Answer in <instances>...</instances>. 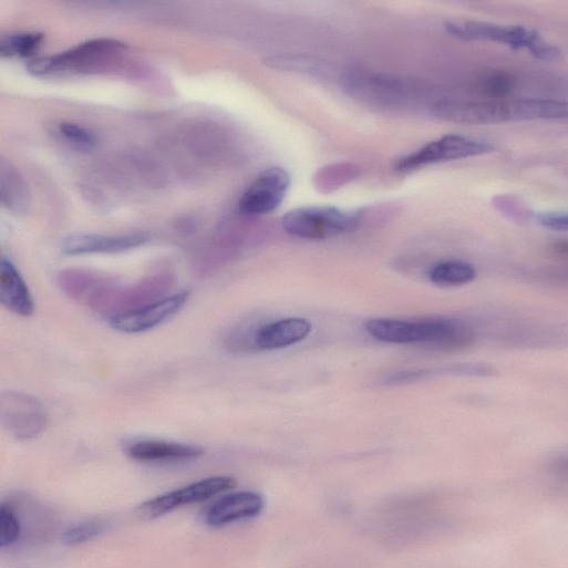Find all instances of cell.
Here are the masks:
<instances>
[{
    "mask_svg": "<svg viewBox=\"0 0 568 568\" xmlns=\"http://www.w3.org/2000/svg\"><path fill=\"white\" fill-rule=\"evenodd\" d=\"M493 151L494 146L488 142L446 135L401 158L396 171L409 173L431 165L487 155Z\"/></svg>",
    "mask_w": 568,
    "mask_h": 568,
    "instance_id": "8992f818",
    "label": "cell"
},
{
    "mask_svg": "<svg viewBox=\"0 0 568 568\" xmlns=\"http://www.w3.org/2000/svg\"><path fill=\"white\" fill-rule=\"evenodd\" d=\"M290 183V175L283 168L265 171L244 193L239 202L240 211L252 217L273 213L283 203Z\"/></svg>",
    "mask_w": 568,
    "mask_h": 568,
    "instance_id": "30bf717a",
    "label": "cell"
},
{
    "mask_svg": "<svg viewBox=\"0 0 568 568\" xmlns=\"http://www.w3.org/2000/svg\"><path fill=\"white\" fill-rule=\"evenodd\" d=\"M475 278V268L459 260L438 262L428 272L430 281L440 287H459L472 282Z\"/></svg>",
    "mask_w": 568,
    "mask_h": 568,
    "instance_id": "e0dca14e",
    "label": "cell"
},
{
    "mask_svg": "<svg viewBox=\"0 0 568 568\" xmlns=\"http://www.w3.org/2000/svg\"><path fill=\"white\" fill-rule=\"evenodd\" d=\"M0 195L10 210L24 214L31 207V193L21 174L6 162L0 166Z\"/></svg>",
    "mask_w": 568,
    "mask_h": 568,
    "instance_id": "2e32d148",
    "label": "cell"
},
{
    "mask_svg": "<svg viewBox=\"0 0 568 568\" xmlns=\"http://www.w3.org/2000/svg\"><path fill=\"white\" fill-rule=\"evenodd\" d=\"M446 31L455 39L465 42H487L508 47L515 51H526L543 62L560 60L558 48L545 41L535 30L525 27H508L477 21H452Z\"/></svg>",
    "mask_w": 568,
    "mask_h": 568,
    "instance_id": "3957f363",
    "label": "cell"
},
{
    "mask_svg": "<svg viewBox=\"0 0 568 568\" xmlns=\"http://www.w3.org/2000/svg\"><path fill=\"white\" fill-rule=\"evenodd\" d=\"M236 485L237 482L231 476H211L149 499L140 507V510L144 517L156 518L184 505L209 499Z\"/></svg>",
    "mask_w": 568,
    "mask_h": 568,
    "instance_id": "ba28073f",
    "label": "cell"
},
{
    "mask_svg": "<svg viewBox=\"0 0 568 568\" xmlns=\"http://www.w3.org/2000/svg\"><path fill=\"white\" fill-rule=\"evenodd\" d=\"M362 214L335 207H302L287 213L281 220L285 231L306 240H326L355 231Z\"/></svg>",
    "mask_w": 568,
    "mask_h": 568,
    "instance_id": "277c9868",
    "label": "cell"
},
{
    "mask_svg": "<svg viewBox=\"0 0 568 568\" xmlns=\"http://www.w3.org/2000/svg\"><path fill=\"white\" fill-rule=\"evenodd\" d=\"M107 529V523L102 519H93L70 527L63 534L66 545L78 546L93 540Z\"/></svg>",
    "mask_w": 568,
    "mask_h": 568,
    "instance_id": "ffe728a7",
    "label": "cell"
},
{
    "mask_svg": "<svg viewBox=\"0 0 568 568\" xmlns=\"http://www.w3.org/2000/svg\"><path fill=\"white\" fill-rule=\"evenodd\" d=\"M264 506V497L256 492L240 490L229 493L208 507L206 523L211 527H224L258 516L262 512Z\"/></svg>",
    "mask_w": 568,
    "mask_h": 568,
    "instance_id": "8fae6325",
    "label": "cell"
},
{
    "mask_svg": "<svg viewBox=\"0 0 568 568\" xmlns=\"http://www.w3.org/2000/svg\"><path fill=\"white\" fill-rule=\"evenodd\" d=\"M535 220L544 228L554 231H568V211H541Z\"/></svg>",
    "mask_w": 568,
    "mask_h": 568,
    "instance_id": "603a6c76",
    "label": "cell"
},
{
    "mask_svg": "<svg viewBox=\"0 0 568 568\" xmlns=\"http://www.w3.org/2000/svg\"><path fill=\"white\" fill-rule=\"evenodd\" d=\"M0 419L3 426L21 441L38 437L49 424V413L39 399L13 391L0 397Z\"/></svg>",
    "mask_w": 568,
    "mask_h": 568,
    "instance_id": "52a82bcc",
    "label": "cell"
},
{
    "mask_svg": "<svg viewBox=\"0 0 568 568\" xmlns=\"http://www.w3.org/2000/svg\"><path fill=\"white\" fill-rule=\"evenodd\" d=\"M514 79L505 73L495 72L481 81L479 90L488 100L508 99L514 91Z\"/></svg>",
    "mask_w": 568,
    "mask_h": 568,
    "instance_id": "44dd1931",
    "label": "cell"
},
{
    "mask_svg": "<svg viewBox=\"0 0 568 568\" xmlns=\"http://www.w3.org/2000/svg\"><path fill=\"white\" fill-rule=\"evenodd\" d=\"M364 327L375 340L394 344L426 343L440 350H454L464 348L473 341L471 328L454 319L419 322L372 319Z\"/></svg>",
    "mask_w": 568,
    "mask_h": 568,
    "instance_id": "7a4b0ae2",
    "label": "cell"
},
{
    "mask_svg": "<svg viewBox=\"0 0 568 568\" xmlns=\"http://www.w3.org/2000/svg\"><path fill=\"white\" fill-rule=\"evenodd\" d=\"M125 49L123 43L110 39L90 41L58 56L32 61L29 70L38 76L92 71L110 63Z\"/></svg>",
    "mask_w": 568,
    "mask_h": 568,
    "instance_id": "5b68a950",
    "label": "cell"
},
{
    "mask_svg": "<svg viewBox=\"0 0 568 568\" xmlns=\"http://www.w3.org/2000/svg\"><path fill=\"white\" fill-rule=\"evenodd\" d=\"M127 454L135 461L168 463L197 459L205 454L203 447L185 443L159 440H143L130 444Z\"/></svg>",
    "mask_w": 568,
    "mask_h": 568,
    "instance_id": "7c38bea8",
    "label": "cell"
},
{
    "mask_svg": "<svg viewBox=\"0 0 568 568\" xmlns=\"http://www.w3.org/2000/svg\"><path fill=\"white\" fill-rule=\"evenodd\" d=\"M440 116L469 125L568 120V102L539 99L446 100L436 106Z\"/></svg>",
    "mask_w": 568,
    "mask_h": 568,
    "instance_id": "6da1fadb",
    "label": "cell"
},
{
    "mask_svg": "<svg viewBox=\"0 0 568 568\" xmlns=\"http://www.w3.org/2000/svg\"><path fill=\"white\" fill-rule=\"evenodd\" d=\"M0 301L8 310L21 317H31L35 310L29 286L7 258H3L0 267Z\"/></svg>",
    "mask_w": 568,
    "mask_h": 568,
    "instance_id": "5bb4252c",
    "label": "cell"
},
{
    "mask_svg": "<svg viewBox=\"0 0 568 568\" xmlns=\"http://www.w3.org/2000/svg\"><path fill=\"white\" fill-rule=\"evenodd\" d=\"M148 238L144 235H74L63 245L68 255L116 254L128 251L145 245Z\"/></svg>",
    "mask_w": 568,
    "mask_h": 568,
    "instance_id": "4fadbf2b",
    "label": "cell"
},
{
    "mask_svg": "<svg viewBox=\"0 0 568 568\" xmlns=\"http://www.w3.org/2000/svg\"><path fill=\"white\" fill-rule=\"evenodd\" d=\"M22 535V523L11 504L0 506V547L6 548L18 543Z\"/></svg>",
    "mask_w": 568,
    "mask_h": 568,
    "instance_id": "d6986e66",
    "label": "cell"
},
{
    "mask_svg": "<svg viewBox=\"0 0 568 568\" xmlns=\"http://www.w3.org/2000/svg\"><path fill=\"white\" fill-rule=\"evenodd\" d=\"M550 474L557 485L568 489V454L558 456L552 461Z\"/></svg>",
    "mask_w": 568,
    "mask_h": 568,
    "instance_id": "cb8c5ba5",
    "label": "cell"
},
{
    "mask_svg": "<svg viewBox=\"0 0 568 568\" xmlns=\"http://www.w3.org/2000/svg\"><path fill=\"white\" fill-rule=\"evenodd\" d=\"M43 35L39 33H20L4 38L0 42V55L3 58H29L40 48Z\"/></svg>",
    "mask_w": 568,
    "mask_h": 568,
    "instance_id": "ac0fdd59",
    "label": "cell"
},
{
    "mask_svg": "<svg viewBox=\"0 0 568 568\" xmlns=\"http://www.w3.org/2000/svg\"><path fill=\"white\" fill-rule=\"evenodd\" d=\"M311 330L312 324L307 319H283L262 327L255 337V343L261 350L283 349L303 341Z\"/></svg>",
    "mask_w": 568,
    "mask_h": 568,
    "instance_id": "9a60e30c",
    "label": "cell"
},
{
    "mask_svg": "<svg viewBox=\"0 0 568 568\" xmlns=\"http://www.w3.org/2000/svg\"><path fill=\"white\" fill-rule=\"evenodd\" d=\"M189 300V292L176 293L111 318V326L123 333L151 331L179 313Z\"/></svg>",
    "mask_w": 568,
    "mask_h": 568,
    "instance_id": "9c48e42d",
    "label": "cell"
},
{
    "mask_svg": "<svg viewBox=\"0 0 568 568\" xmlns=\"http://www.w3.org/2000/svg\"><path fill=\"white\" fill-rule=\"evenodd\" d=\"M60 132L70 143L82 148H90L96 142L91 132L75 124H62Z\"/></svg>",
    "mask_w": 568,
    "mask_h": 568,
    "instance_id": "7402d4cb",
    "label": "cell"
}]
</instances>
